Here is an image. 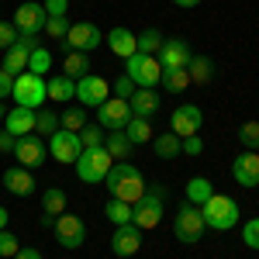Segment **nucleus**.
<instances>
[{
    "instance_id": "nucleus-10",
    "label": "nucleus",
    "mask_w": 259,
    "mask_h": 259,
    "mask_svg": "<svg viewBox=\"0 0 259 259\" xmlns=\"http://www.w3.org/2000/svg\"><path fill=\"white\" fill-rule=\"evenodd\" d=\"M14 159L24 169H38L41 162L49 159V145L41 142V135H21L14 145Z\"/></svg>"
},
{
    "instance_id": "nucleus-29",
    "label": "nucleus",
    "mask_w": 259,
    "mask_h": 259,
    "mask_svg": "<svg viewBox=\"0 0 259 259\" xmlns=\"http://www.w3.org/2000/svg\"><path fill=\"white\" fill-rule=\"evenodd\" d=\"M124 135H128L132 145H145V142H152V124H149V118H135L132 114V121L124 124Z\"/></svg>"
},
{
    "instance_id": "nucleus-51",
    "label": "nucleus",
    "mask_w": 259,
    "mask_h": 259,
    "mask_svg": "<svg viewBox=\"0 0 259 259\" xmlns=\"http://www.w3.org/2000/svg\"><path fill=\"white\" fill-rule=\"evenodd\" d=\"M173 4H177V7H197L200 0H173Z\"/></svg>"
},
{
    "instance_id": "nucleus-13",
    "label": "nucleus",
    "mask_w": 259,
    "mask_h": 259,
    "mask_svg": "<svg viewBox=\"0 0 259 259\" xmlns=\"http://www.w3.org/2000/svg\"><path fill=\"white\" fill-rule=\"evenodd\" d=\"M80 152H83V145H80V135L76 132H56V135H49V156L56 162H76L80 159Z\"/></svg>"
},
{
    "instance_id": "nucleus-48",
    "label": "nucleus",
    "mask_w": 259,
    "mask_h": 259,
    "mask_svg": "<svg viewBox=\"0 0 259 259\" xmlns=\"http://www.w3.org/2000/svg\"><path fill=\"white\" fill-rule=\"evenodd\" d=\"M14 145H18V139L11 132H0V152H14Z\"/></svg>"
},
{
    "instance_id": "nucleus-36",
    "label": "nucleus",
    "mask_w": 259,
    "mask_h": 259,
    "mask_svg": "<svg viewBox=\"0 0 259 259\" xmlns=\"http://www.w3.org/2000/svg\"><path fill=\"white\" fill-rule=\"evenodd\" d=\"M35 132H41V135H56V132H59V114L49 111V107H38V111H35Z\"/></svg>"
},
{
    "instance_id": "nucleus-3",
    "label": "nucleus",
    "mask_w": 259,
    "mask_h": 259,
    "mask_svg": "<svg viewBox=\"0 0 259 259\" xmlns=\"http://www.w3.org/2000/svg\"><path fill=\"white\" fill-rule=\"evenodd\" d=\"M124 76L135 83V87H142V90H156V87L162 83V66H159L156 56L135 52V56L124 59Z\"/></svg>"
},
{
    "instance_id": "nucleus-46",
    "label": "nucleus",
    "mask_w": 259,
    "mask_h": 259,
    "mask_svg": "<svg viewBox=\"0 0 259 259\" xmlns=\"http://www.w3.org/2000/svg\"><path fill=\"white\" fill-rule=\"evenodd\" d=\"M135 90H139V87H135V83L128 80V76H121V80L114 83V94H118L121 100H128V97H132V94H135Z\"/></svg>"
},
{
    "instance_id": "nucleus-50",
    "label": "nucleus",
    "mask_w": 259,
    "mask_h": 259,
    "mask_svg": "<svg viewBox=\"0 0 259 259\" xmlns=\"http://www.w3.org/2000/svg\"><path fill=\"white\" fill-rule=\"evenodd\" d=\"M7 218H11V211H7V207H0V228H7Z\"/></svg>"
},
{
    "instance_id": "nucleus-25",
    "label": "nucleus",
    "mask_w": 259,
    "mask_h": 259,
    "mask_svg": "<svg viewBox=\"0 0 259 259\" xmlns=\"http://www.w3.org/2000/svg\"><path fill=\"white\" fill-rule=\"evenodd\" d=\"M107 41H111V52L121 56V59H128V56H135V52H139V49H135V35H132L128 28H111Z\"/></svg>"
},
{
    "instance_id": "nucleus-52",
    "label": "nucleus",
    "mask_w": 259,
    "mask_h": 259,
    "mask_svg": "<svg viewBox=\"0 0 259 259\" xmlns=\"http://www.w3.org/2000/svg\"><path fill=\"white\" fill-rule=\"evenodd\" d=\"M4 114H7V111H4V104H0V121H4Z\"/></svg>"
},
{
    "instance_id": "nucleus-4",
    "label": "nucleus",
    "mask_w": 259,
    "mask_h": 259,
    "mask_svg": "<svg viewBox=\"0 0 259 259\" xmlns=\"http://www.w3.org/2000/svg\"><path fill=\"white\" fill-rule=\"evenodd\" d=\"M200 214H204V225H207V228L228 232V228L239 225V204L232 197H225V194H211V200L200 207Z\"/></svg>"
},
{
    "instance_id": "nucleus-38",
    "label": "nucleus",
    "mask_w": 259,
    "mask_h": 259,
    "mask_svg": "<svg viewBox=\"0 0 259 259\" xmlns=\"http://www.w3.org/2000/svg\"><path fill=\"white\" fill-rule=\"evenodd\" d=\"M28 69L38 73V76H45V73L52 69V52H49V49H35V52L28 56Z\"/></svg>"
},
{
    "instance_id": "nucleus-26",
    "label": "nucleus",
    "mask_w": 259,
    "mask_h": 259,
    "mask_svg": "<svg viewBox=\"0 0 259 259\" xmlns=\"http://www.w3.org/2000/svg\"><path fill=\"white\" fill-rule=\"evenodd\" d=\"M187 73H190V83L204 87V83H211V76H214V62L207 59V56H194V59L187 62Z\"/></svg>"
},
{
    "instance_id": "nucleus-43",
    "label": "nucleus",
    "mask_w": 259,
    "mask_h": 259,
    "mask_svg": "<svg viewBox=\"0 0 259 259\" xmlns=\"http://www.w3.org/2000/svg\"><path fill=\"white\" fill-rule=\"evenodd\" d=\"M180 152H183V156H200V152H204L200 135H187V139H180Z\"/></svg>"
},
{
    "instance_id": "nucleus-44",
    "label": "nucleus",
    "mask_w": 259,
    "mask_h": 259,
    "mask_svg": "<svg viewBox=\"0 0 259 259\" xmlns=\"http://www.w3.org/2000/svg\"><path fill=\"white\" fill-rule=\"evenodd\" d=\"M14 41H18V28H14L11 21H0V49L7 52V49H11Z\"/></svg>"
},
{
    "instance_id": "nucleus-42",
    "label": "nucleus",
    "mask_w": 259,
    "mask_h": 259,
    "mask_svg": "<svg viewBox=\"0 0 259 259\" xmlns=\"http://www.w3.org/2000/svg\"><path fill=\"white\" fill-rule=\"evenodd\" d=\"M45 35H49V38H66V35H69V21L66 18H49L45 21Z\"/></svg>"
},
{
    "instance_id": "nucleus-9",
    "label": "nucleus",
    "mask_w": 259,
    "mask_h": 259,
    "mask_svg": "<svg viewBox=\"0 0 259 259\" xmlns=\"http://www.w3.org/2000/svg\"><path fill=\"white\" fill-rule=\"evenodd\" d=\"M132 121V107H128V100L121 97H111L104 100L97 107V124L104 132H124V124Z\"/></svg>"
},
{
    "instance_id": "nucleus-37",
    "label": "nucleus",
    "mask_w": 259,
    "mask_h": 259,
    "mask_svg": "<svg viewBox=\"0 0 259 259\" xmlns=\"http://www.w3.org/2000/svg\"><path fill=\"white\" fill-rule=\"evenodd\" d=\"M80 135V145L83 149H100L104 145V139H107V132L100 128V124H83V132H76Z\"/></svg>"
},
{
    "instance_id": "nucleus-24",
    "label": "nucleus",
    "mask_w": 259,
    "mask_h": 259,
    "mask_svg": "<svg viewBox=\"0 0 259 259\" xmlns=\"http://www.w3.org/2000/svg\"><path fill=\"white\" fill-rule=\"evenodd\" d=\"M214 194V183L207 177H190L187 180V204H194V207H204L207 200Z\"/></svg>"
},
{
    "instance_id": "nucleus-2",
    "label": "nucleus",
    "mask_w": 259,
    "mask_h": 259,
    "mask_svg": "<svg viewBox=\"0 0 259 259\" xmlns=\"http://www.w3.org/2000/svg\"><path fill=\"white\" fill-rule=\"evenodd\" d=\"M159 221H162V183H152V187H145V194L132 204V225H139L142 232H149V228H156Z\"/></svg>"
},
{
    "instance_id": "nucleus-47",
    "label": "nucleus",
    "mask_w": 259,
    "mask_h": 259,
    "mask_svg": "<svg viewBox=\"0 0 259 259\" xmlns=\"http://www.w3.org/2000/svg\"><path fill=\"white\" fill-rule=\"evenodd\" d=\"M11 94H14V76H11L7 69H0V100L11 97Z\"/></svg>"
},
{
    "instance_id": "nucleus-14",
    "label": "nucleus",
    "mask_w": 259,
    "mask_h": 259,
    "mask_svg": "<svg viewBox=\"0 0 259 259\" xmlns=\"http://www.w3.org/2000/svg\"><path fill=\"white\" fill-rule=\"evenodd\" d=\"M111 97V83L104 80V76H80L76 80V100H80L83 107H100L104 100Z\"/></svg>"
},
{
    "instance_id": "nucleus-11",
    "label": "nucleus",
    "mask_w": 259,
    "mask_h": 259,
    "mask_svg": "<svg viewBox=\"0 0 259 259\" xmlns=\"http://www.w3.org/2000/svg\"><path fill=\"white\" fill-rule=\"evenodd\" d=\"M45 21H49L45 7L35 4V0H28V4H21L18 11H14L11 24L18 28V35H38V31H45Z\"/></svg>"
},
{
    "instance_id": "nucleus-40",
    "label": "nucleus",
    "mask_w": 259,
    "mask_h": 259,
    "mask_svg": "<svg viewBox=\"0 0 259 259\" xmlns=\"http://www.w3.org/2000/svg\"><path fill=\"white\" fill-rule=\"evenodd\" d=\"M21 249V242L14 232H7V228H0V256L4 259H14V252Z\"/></svg>"
},
{
    "instance_id": "nucleus-41",
    "label": "nucleus",
    "mask_w": 259,
    "mask_h": 259,
    "mask_svg": "<svg viewBox=\"0 0 259 259\" xmlns=\"http://www.w3.org/2000/svg\"><path fill=\"white\" fill-rule=\"evenodd\" d=\"M242 242L259 252V218H249L245 225H242Z\"/></svg>"
},
{
    "instance_id": "nucleus-30",
    "label": "nucleus",
    "mask_w": 259,
    "mask_h": 259,
    "mask_svg": "<svg viewBox=\"0 0 259 259\" xmlns=\"http://www.w3.org/2000/svg\"><path fill=\"white\" fill-rule=\"evenodd\" d=\"M152 152H156L159 159H173V156H180V135H173V132L152 135Z\"/></svg>"
},
{
    "instance_id": "nucleus-18",
    "label": "nucleus",
    "mask_w": 259,
    "mask_h": 259,
    "mask_svg": "<svg viewBox=\"0 0 259 259\" xmlns=\"http://www.w3.org/2000/svg\"><path fill=\"white\" fill-rule=\"evenodd\" d=\"M232 177L239 187H259V152L245 149L242 156H235L232 162Z\"/></svg>"
},
{
    "instance_id": "nucleus-23",
    "label": "nucleus",
    "mask_w": 259,
    "mask_h": 259,
    "mask_svg": "<svg viewBox=\"0 0 259 259\" xmlns=\"http://www.w3.org/2000/svg\"><path fill=\"white\" fill-rule=\"evenodd\" d=\"M41 211H45L41 225H56V214H62V211H66V190L49 187V190L41 194Z\"/></svg>"
},
{
    "instance_id": "nucleus-27",
    "label": "nucleus",
    "mask_w": 259,
    "mask_h": 259,
    "mask_svg": "<svg viewBox=\"0 0 259 259\" xmlns=\"http://www.w3.org/2000/svg\"><path fill=\"white\" fill-rule=\"evenodd\" d=\"M62 73L69 76V80H80L90 73V56L87 52H66V59H62Z\"/></svg>"
},
{
    "instance_id": "nucleus-19",
    "label": "nucleus",
    "mask_w": 259,
    "mask_h": 259,
    "mask_svg": "<svg viewBox=\"0 0 259 259\" xmlns=\"http://www.w3.org/2000/svg\"><path fill=\"white\" fill-rule=\"evenodd\" d=\"M4 132H11L14 139H21V135H31V132H35V111H31V107H21V104H14V107L4 114Z\"/></svg>"
},
{
    "instance_id": "nucleus-49",
    "label": "nucleus",
    "mask_w": 259,
    "mask_h": 259,
    "mask_svg": "<svg viewBox=\"0 0 259 259\" xmlns=\"http://www.w3.org/2000/svg\"><path fill=\"white\" fill-rule=\"evenodd\" d=\"M14 259H41V252H38V249H18Z\"/></svg>"
},
{
    "instance_id": "nucleus-28",
    "label": "nucleus",
    "mask_w": 259,
    "mask_h": 259,
    "mask_svg": "<svg viewBox=\"0 0 259 259\" xmlns=\"http://www.w3.org/2000/svg\"><path fill=\"white\" fill-rule=\"evenodd\" d=\"M104 149H107V152H111V159H128V156H132V149H135V145H132V142H128V135H124V132H107V139H104Z\"/></svg>"
},
{
    "instance_id": "nucleus-35",
    "label": "nucleus",
    "mask_w": 259,
    "mask_h": 259,
    "mask_svg": "<svg viewBox=\"0 0 259 259\" xmlns=\"http://www.w3.org/2000/svg\"><path fill=\"white\" fill-rule=\"evenodd\" d=\"M83 124H87V107H66L59 114L62 132H83Z\"/></svg>"
},
{
    "instance_id": "nucleus-32",
    "label": "nucleus",
    "mask_w": 259,
    "mask_h": 259,
    "mask_svg": "<svg viewBox=\"0 0 259 259\" xmlns=\"http://www.w3.org/2000/svg\"><path fill=\"white\" fill-rule=\"evenodd\" d=\"M28 56H31V52H24V49H18V45H11V49L4 52V66H0V69H7L11 76H21V73L28 69Z\"/></svg>"
},
{
    "instance_id": "nucleus-53",
    "label": "nucleus",
    "mask_w": 259,
    "mask_h": 259,
    "mask_svg": "<svg viewBox=\"0 0 259 259\" xmlns=\"http://www.w3.org/2000/svg\"><path fill=\"white\" fill-rule=\"evenodd\" d=\"M0 259H4V256H0Z\"/></svg>"
},
{
    "instance_id": "nucleus-34",
    "label": "nucleus",
    "mask_w": 259,
    "mask_h": 259,
    "mask_svg": "<svg viewBox=\"0 0 259 259\" xmlns=\"http://www.w3.org/2000/svg\"><path fill=\"white\" fill-rule=\"evenodd\" d=\"M104 214H107V221L118 228V225H128L132 221V204L128 200H118V197H111L107 200V207H104Z\"/></svg>"
},
{
    "instance_id": "nucleus-16",
    "label": "nucleus",
    "mask_w": 259,
    "mask_h": 259,
    "mask_svg": "<svg viewBox=\"0 0 259 259\" xmlns=\"http://www.w3.org/2000/svg\"><path fill=\"white\" fill-rule=\"evenodd\" d=\"M156 59H159L162 69H187V62L194 59V49L183 38H166L162 49L156 52Z\"/></svg>"
},
{
    "instance_id": "nucleus-15",
    "label": "nucleus",
    "mask_w": 259,
    "mask_h": 259,
    "mask_svg": "<svg viewBox=\"0 0 259 259\" xmlns=\"http://www.w3.org/2000/svg\"><path fill=\"white\" fill-rule=\"evenodd\" d=\"M200 124H204V114H200L197 104H180L173 111V118H169V132L180 135V139H187V135H197Z\"/></svg>"
},
{
    "instance_id": "nucleus-39",
    "label": "nucleus",
    "mask_w": 259,
    "mask_h": 259,
    "mask_svg": "<svg viewBox=\"0 0 259 259\" xmlns=\"http://www.w3.org/2000/svg\"><path fill=\"white\" fill-rule=\"evenodd\" d=\"M239 142L245 145V149L256 152V149H259V121H245V124H242V128H239Z\"/></svg>"
},
{
    "instance_id": "nucleus-1",
    "label": "nucleus",
    "mask_w": 259,
    "mask_h": 259,
    "mask_svg": "<svg viewBox=\"0 0 259 259\" xmlns=\"http://www.w3.org/2000/svg\"><path fill=\"white\" fill-rule=\"evenodd\" d=\"M104 183H107L111 197L128 200V204H135V200L145 194V180H142L139 166H132V162H114L111 173L104 177Z\"/></svg>"
},
{
    "instance_id": "nucleus-45",
    "label": "nucleus",
    "mask_w": 259,
    "mask_h": 259,
    "mask_svg": "<svg viewBox=\"0 0 259 259\" xmlns=\"http://www.w3.org/2000/svg\"><path fill=\"white\" fill-rule=\"evenodd\" d=\"M41 7H45V14H49V18H66V11H69V0H45Z\"/></svg>"
},
{
    "instance_id": "nucleus-6",
    "label": "nucleus",
    "mask_w": 259,
    "mask_h": 259,
    "mask_svg": "<svg viewBox=\"0 0 259 259\" xmlns=\"http://www.w3.org/2000/svg\"><path fill=\"white\" fill-rule=\"evenodd\" d=\"M76 166V177L83 180V183H104V177L111 173V152L100 145V149H83L80 159L73 162Z\"/></svg>"
},
{
    "instance_id": "nucleus-21",
    "label": "nucleus",
    "mask_w": 259,
    "mask_h": 259,
    "mask_svg": "<svg viewBox=\"0 0 259 259\" xmlns=\"http://www.w3.org/2000/svg\"><path fill=\"white\" fill-rule=\"evenodd\" d=\"M128 107H132V114L135 118H152L156 111H159V90H135L132 97H128Z\"/></svg>"
},
{
    "instance_id": "nucleus-7",
    "label": "nucleus",
    "mask_w": 259,
    "mask_h": 259,
    "mask_svg": "<svg viewBox=\"0 0 259 259\" xmlns=\"http://www.w3.org/2000/svg\"><path fill=\"white\" fill-rule=\"evenodd\" d=\"M204 214H200V207L194 204H183L177 211V218H173V235H177L183 245H197L200 235H204Z\"/></svg>"
},
{
    "instance_id": "nucleus-8",
    "label": "nucleus",
    "mask_w": 259,
    "mask_h": 259,
    "mask_svg": "<svg viewBox=\"0 0 259 259\" xmlns=\"http://www.w3.org/2000/svg\"><path fill=\"white\" fill-rule=\"evenodd\" d=\"M62 41H66L69 52H87L90 56V49H97L100 41H104V35H100V28L94 21H76V24H69V35Z\"/></svg>"
},
{
    "instance_id": "nucleus-33",
    "label": "nucleus",
    "mask_w": 259,
    "mask_h": 259,
    "mask_svg": "<svg viewBox=\"0 0 259 259\" xmlns=\"http://www.w3.org/2000/svg\"><path fill=\"white\" fill-rule=\"evenodd\" d=\"M159 87H166V94H183V90L190 87V73H187V69H162Z\"/></svg>"
},
{
    "instance_id": "nucleus-12",
    "label": "nucleus",
    "mask_w": 259,
    "mask_h": 259,
    "mask_svg": "<svg viewBox=\"0 0 259 259\" xmlns=\"http://www.w3.org/2000/svg\"><path fill=\"white\" fill-rule=\"evenodd\" d=\"M83 239H87V225H83V218L62 211L59 218H56V242H59L62 249H80Z\"/></svg>"
},
{
    "instance_id": "nucleus-22",
    "label": "nucleus",
    "mask_w": 259,
    "mask_h": 259,
    "mask_svg": "<svg viewBox=\"0 0 259 259\" xmlns=\"http://www.w3.org/2000/svg\"><path fill=\"white\" fill-rule=\"evenodd\" d=\"M45 94H49V100H56V104H69V100H76V80H69L66 73L62 76H52V80H45Z\"/></svg>"
},
{
    "instance_id": "nucleus-20",
    "label": "nucleus",
    "mask_w": 259,
    "mask_h": 259,
    "mask_svg": "<svg viewBox=\"0 0 259 259\" xmlns=\"http://www.w3.org/2000/svg\"><path fill=\"white\" fill-rule=\"evenodd\" d=\"M4 187H7L14 197H31V194H35V177H31V169H24V166H11V169H4Z\"/></svg>"
},
{
    "instance_id": "nucleus-17",
    "label": "nucleus",
    "mask_w": 259,
    "mask_h": 259,
    "mask_svg": "<svg viewBox=\"0 0 259 259\" xmlns=\"http://www.w3.org/2000/svg\"><path fill=\"white\" fill-rule=\"evenodd\" d=\"M142 249V228L139 225H118L114 228V235H111V252L114 256H121V259H128V256H135Z\"/></svg>"
},
{
    "instance_id": "nucleus-5",
    "label": "nucleus",
    "mask_w": 259,
    "mask_h": 259,
    "mask_svg": "<svg viewBox=\"0 0 259 259\" xmlns=\"http://www.w3.org/2000/svg\"><path fill=\"white\" fill-rule=\"evenodd\" d=\"M14 104H21V107H31V111H38V107H45V100H49V94H45V76H38V73H31V69H24L21 76H14Z\"/></svg>"
},
{
    "instance_id": "nucleus-31",
    "label": "nucleus",
    "mask_w": 259,
    "mask_h": 259,
    "mask_svg": "<svg viewBox=\"0 0 259 259\" xmlns=\"http://www.w3.org/2000/svg\"><path fill=\"white\" fill-rule=\"evenodd\" d=\"M162 31L159 28H145V31H142V35H135V49H139L142 56H156V52H159L162 49Z\"/></svg>"
}]
</instances>
